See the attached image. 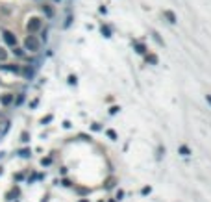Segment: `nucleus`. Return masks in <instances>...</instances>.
Returning <instances> with one entry per match:
<instances>
[{
    "label": "nucleus",
    "mask_w": 211,
    "mask_h": 202,
    "mask_svg": "<svg viewBox=\"0 0 211 202\" xmlns=\"http://www.w3.org/2000/svg\"><path fill=\"white\" fill-rule=\"evenodd\" d=\"M24 46H26V50H30V52H37L39 50V41L35 35H28L26 41H24Z\"/></svg>",
    "instance_id": "obj_1"
},
{
    "label": "nucleus",
    "mask_w": 211,
    "mask_h": 202,
    "mask_svg": "<svg viewBox=\"0 0 211 202\" xmlns=\"http://www.w3.org/2000/svg\"><path fill=\"white\" fill-rule=\"evenodd\" d=\"M39 28H41V19H37V17H32L30 20H28V32H30V33L37 32Z\"/></svg>",
    "instance_id": "obj_2"
},
{
    "label": "nucleus",
    "mask_w": 211,
    "mask_h": 202,
    "mask_svg": "<svg viewBox=\"0 0 211 202\" xmlns=\"http://www.w3.org/2000/svg\"><path fill=\"white\" fill-rule=\"evenodd\" d=\"M4 41H6L8 45H11V46H15V45H17V37L13 35L11 32H8V30H4Z\"/></svg>",
    "instance_id": "obj_3"
},
{
    "label": "nucleus",
    "mask_w": 211,
    "mask_h": 202,
    "mask_svg": "<svg viewBox=\"0 0 211 202\" xmlns=\"http://www.w3.org/2000/svg\"><path fill=\"white\" fill-rule=\"evenodd\" d=\"M11 100H13V95H9V93L2 96V104H11Z\"/></svg>",
    "instance_id": "obj_4"
},
{
    "label": "nucleus",
    "mask_w": 211,
    "mask_h": 202,
    "mask_svg": "<svg viewBox=\"0 0 211 202\" xmlns=\"http://www.w3.org/2000/svg\"><path fill=\"white\" fill-rule=\"evenodd\" d=\"M6 58H8V52H6V50H4L2 46H0V61H4Z\"/></svg>",
    "instance_id": "obj_5"
},
{
    "label": "nucleus",
    "mask_w": 211,
    "mask_h": 202,
    "mask_svg": "<svg viewBox=\"0 0 211 202\" xmlns=\"http://www.w3.org/2000/svg\"><path fill=\"white\" fill-rule=\"evenodd\" d=\"M180 152H181L184 156H189V148H187V147H180Z\"/></svg>",
    "instance_id": "obj_6"
},
{
    "label": "nucleus",
    "mask_w": 211,
    "mask_h": 202,
    "mask_svg": "<svg viewBox=\"0 0 211 202\" xmlns=\"http://www.w3.org/2000/svg\"><path fill=\"white\" fill-rule=\"evenodd\" d=\"M108 135H109L111 139H115V137H117V134H115V132H113V130H109V132H108Z\"/></svg>",
    "instance_id": "obj_7"
},
{
    "label": "nucleus",
    "mask_w": 211,
    "mask_h": 202,
    "mask_svg": "<svg viewBox=\"0 0 211 202\" xmlns=\"http://www.w3.org/2000/svg\"><path fill=\"white\" fill-rule=\"evenodd\" d=\"M20 156H24V158L30 156V150H20Z\"/></svg>",
    "instance_id": "obj_8"
},
{
    "label": "nucleus",
    "mask_w": 211,
    "mask_h": 202,
    "mask_svg": "<svg viewBox=\"0 0 211 202\" xmlns=\"http://www.w3.org/2000/svg\"><path fill=\"white\" fill-rule=\"evenodd\" d=\"M20 139H22V141H28V134H26V132H24L22 135H20Z\"/></svg>",
    "instance_id": "obj_9"
},
{
    "label": "nucleus",
    "mask_w": 211,
    "mask_h": 202,
    "mask_svg": "<svg viewBox=\"0 0 211 202\" xmlns=\"http://www.w3.org/2000/svg\"><path fill=\"white\" fill-rule=\"evenodd\" d=\"M207 102H209V104H211V96H207Z\"/></svg>",
    "instance_id": "obj_10"
}]
</instances>
